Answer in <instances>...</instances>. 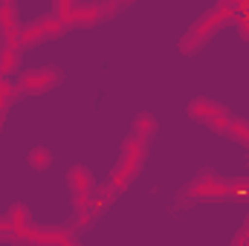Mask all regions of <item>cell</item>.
<instances>
[{"mask_svg":"<svg viewBox=\"0 0 249 246\" xmlns=\"http://www.w3.org/2000/svg\"><path fill=\"white\" fill-rule=\"evenodd\" d=\"M188 194H191V197H217V194H229V183L206 171V174H200V177L191 183Z\"/></svg>","mask_w":249,"mask_h":246,"instance_id":"1","label":"cell"},{"mask_svg":"<svg viewBox=\"0 0 249 246\" xmlns=\"http://www.w3.org/2000/svg\"><path fill=\"white\" fill-rule=\"evenodd\" d=\"M191 116L200 119V122L214 124V127H229V124H232L229 113H226L223 107L212 105V102H197V105H191Z\"/></svg>","mask_w":249,"mask_h":246,"instance_id":"2","label":"cell"},{"mask_svg":"<svg viewBox=\"0 0 249 246\" xmlns=\"http://www.w3.org/2000/svg\"><path fill=\"white\" fill-rule=\"evenodd\" d=\"M70 183H72V191H75V206H81L84 200H87V194H90V185H93V180H90V171L87 168H72L70 171Z\"/></svg>","mask_w":249,"mask_h":246,"instance_id":"3","label":"cell"},{"mask_svg":"<svg viewBox=\"0 0 249 246\" xmlns=\"http://www.w3.org/2000/svg\"><path fill=\"white\" fill-rule=\"evenodd\" d=\"M55 81H58V72L44 70V72H32V75H26L23 84H20V90H44L47 84H55Z\"/></svg>","mask_w":249,"mask_h":246,"instance_id":"4","label":"cell"},{"mask_svg":"<svg viewBox=\"0 0 249 246\" xmlns=\"http://www.w3.org/2000/svg\"><path fill=\"white\" fill-rule=\"evenodd\" d=\"M12 70H18V50L3 47L0 50V72H12Z\"/></svg>","mask_w":249,"mask_h":246,"instance_id":"5","label":"cell"},{"mask_svg":"<svg viewBox=\"0 0 249 246\" xmlns=\"http://www.w3.org/2000/svg\"><path fill=\"white\" fill-rule=\"evenodd\" d=\"M29 162H32L35 168H47V165L53 162V154H50L47 148H35V151L29 154Z\"/></svg>","mask_w":249,"mask_h":246,"instance_id":"6","label":"cell"}]
</instances>
